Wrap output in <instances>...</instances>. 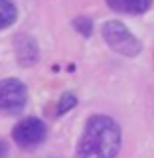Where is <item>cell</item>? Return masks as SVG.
Wrapping results in <instances>:
<instances>
[{
  "instance_id": "cell-1",
  "label": "cell",
  "mask_w": 154,
  "mask_h": 158,
  "mask_svg": "<svg viewBox=\"0 0 154 158\" xmlns=\"http://www.w3.org/2000/svg\"><path fill=\"white\" fill-rule=\"evenodd\" d=\"M121 150V128L111 117L93 115L77 144V158H115Z\"/></svg>"
},
{
  "instance_id": "cell-2",
  "label": "cell",
  "mask_w": 154,
  "mask_h": 158,
  "mask_svg": "<svg viewBox=\"0 0 154 158\" xmlns=\"http://www.w3.org/2000/svg\"><path fill=\"white\" fill-rule=\"evenodd\" d=\"M101 34L105 38V42L109 44V48L119 52V53H123V56H127V57L138 56L140 49H142V44L138 42V38L132 36L131 30L123 22H119V20H109V22H105Z\"/></svg>"
},
{
  "instance_id": "cell-3",
  "label": "cell",
  "mask_w": 154,
  "mask_h": 158,
  "mask_svg": "<svg viewBox=\"0 0 154 158\" xmlns=\"http://www.w3.org/2000/svg\"><path fill=\"white\" fill-rule=\"evenodd\" d=\"M46 135H48L46 125L36 117H28V118H24V121H20L12 131L14 142H16L20 148H24V150L38 148L46 140Z\"/></svg>"
},
{
  "instance_id": "cell-4",
  "label": "cell",
  "mask_w": 154,
  "mask_h": 158,
  "mask_svg": "<svg viewBox=\"0 0 154 158\" xmlns=\"http://www.w3.org/2000/svg\"><path fill=\"white\" fill-rule=\"evenodd\" d=\"M28 89L20 79L8 77L0 81V111L2 113H20L26 107Z\"/></svg>"
},
{
  "instance_id": "cell-5",
  "label": "cell",
  "mask_w": 154,
  "mask_h": 158,
  "mask_svg": "<svg viewBox=\"0 0 154 158\" xmlns=\"http://www.w3.org/2000/svg\"><path fill=\"white\" fill-rule=\"evenodd\" d=\"M14 48H16V57L20 61V65H34L40 57V52H38V44L36 40H32L30 36H18L14 40Z\"/></svg>"
},
{
  "instance_id": "cell-6",
  "label": "cell",
  "mask_w": 154,
  "mask_h": 158,
  "mask_svg": "<svg viewBox=\"0 0 154 158\" xmlns=\"http://www.w3.org/2000/svg\"><path fill=\"white\" fill-rule=\"evenodd\" d=\"M109 8L121 14H142L150 8L152 0H105Z\"/></svg>"
},
{
  "instance_id": "cell-7",
  "label": "cell",
  "mask_w": 154,
  "mask_h": 158,
  "mask_svg": "<svg viewBox=\"0 0 154 158\" xmlns=\"http://www.w3.org/2000/svg\"><path fill=\"white\" fill-rule=\"evenodd\" d=\"M18 18V10L10 0H0V30L12 26Z\"/></svg>"
},
{
  "instance_id": "cell-8",
  "label": "cell",
  "mask_w": 154,
  "mask_h": 158,
  "mask_svg": "<svg viewBox=\"0 0 154 158\" xmlns=\"http://www.w3.org/2000/svg\"><path fill=\"white\" fill-rule=\"evenodd\" d=\"M77 105V99L73 93H63L61 99H59V103H57V111H56V115H65L67 111H71L73 107Z\"/></svg>"
},
{
  "instance_id": "cell-9",
  "label": "cell",
  "mask_w": 154,
  "mask_h": 158,
  "mask_svg": "<svg viewBox=\"0 0 154 158\" xmlns=\"http://www.w3.org/2000/svg\"><path fill=\"white\" fill-rule=\"evenodd\" d=\"M73 28L77 30L81 36H91V32H93V22L89 20L87 16H77L75 20H73Z\"/></svg>"
},
{
  "instance_id": "cell-10",
  "label": "cell",
  "mask_w": 154,
  "mask_h": 158,
  "mask_svg": "<svg viewBox=\"0 0 154 158\" xmlns=\"http://www.w3.org/2000/svg\"><path fill=\"white\" fill-rule=\"evenodd\" d=\"M8 156V144L4 140H0V158H6Z\"/></svg>"
}]
</instances>
